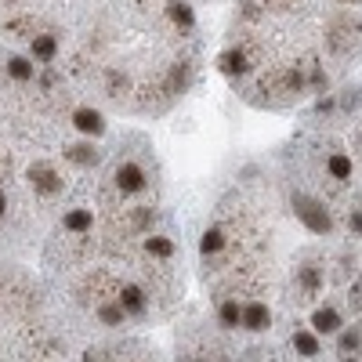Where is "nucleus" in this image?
<instances>
[{
	"label": "nucleus",
	"instance_id": "obj_29",
	"mask_svg": "<svg viewBox=\"0 0 362 362\" xmlns=\"http://www.w3.org/2000/svg\"><path fill=\"white\" fill-rule=\"evenodd\" d=\"M348 300H351V308H355V312H362V283L351 286V297H348Z\"/></svg>",
	"mask_w": 362,
	"mask_h": 362
},
{
	"label": "nucleus",
	"instance_id": "obj_20",
	"mask_svg": "<svg viewBox=\"0 0 362 362\" xmlns=\"http://www.w3.org/2000/svg\"><path fill=\"white\" fill-rule=\"evenodd\" d=\"M29 51H33L37 62H51V58L58 54V40H54V33H40V37H33Z\"/></svg>",
	"mask_w": 362,
	"mask_h": 362
},
{
	"label": "nucleus",
	"instance_id": "obj_1",
	"mask_svg": "<svg viewBox=\"0 0 362 362\" xmlns=\"http://www.w3.org/2000/svg\"><path fill=\"white\" fill-rule=\"evenodd\" d=\"M293 214H297V221L305 225L308 232H315V235H329L334 232V218H329V210L319 203V199H312V196H305V192H293Z\"/></svg>",
	"mask_w": 362,
	"mask_h": 362
},
{
	"label": "nucleus",
	"instance_id": "obj_21",
	"mask_svg": "<svg viewBox=\"0 0 362 362\" xmlns=\"http://www.w3.org/2000/svg\"><path fill=\"white\" fill-rule=\"evenodd\" d=\"M225 243H228V239H225L221 228H206L203 239H199V254H203V257H214V254L225 250Z\"/></svg>",
	"mask_w": 362,
	"mask_h": 362
},
{
	"label": "nucleus",
	"instance_id": "obj_26",
	"mask_svg": "<svg viewBox=\"0 0 362 362\" xmlns=\"http://www.w3.org/2000/svg\"><path fill=\"white\" fill-rule=\"evenodd\" d=\"M105 90H109V98H124L127 90H131V80L119 73V69H109L105 73Z\"/></svg>",
	"mask_w": 362,
	"mask_h": 362
},
{
	"label": "nucleus",
	"instance_id": "obj_2",
	"mask_svg": "<svg viewBox=\"0 0 362 362\" xmlns=\"http://www.w3.org/2000/svg\"><path fill=\"white\" fill-rule=\"evenodd\" d=\"M29 185H33L37 196H58L66 189V181L47 160H37V163H29Z\"/></svg>",
	"mask_w": 362,
	"mask_h": 362
},
{
	"label": "nucleus",
	"instance_id": "obj_22",
	"mask_svg": "<svg viewBox=\"0 0 362 362\" xmlns=\"http://www.w3.org/2000/svg\"><path fill=\"white\" fill-rule=\"evenodd\" d=\"M326 170H329V177H334V181H348V177H351V170H355V163H351L344 153H329Z\"/></svg>",
	"mask_w": 362,
	"mask_h": 362
},
{
	"label": "nucleus",
	"instance_id": "obj_27",
	"mask_svg": "<svg viewBox=\"0 0 362 362\" xmlns=\"http://www.w3.org/2000/svg\"><path fill=\"white\" fill-rule=\"evenodd\" d=\"M362 344V334H358V326H348L344 334H341V351L348 355V351H355Z\"/></svg>",
	"mask_w": 362,
	"mask_h": 362
},
{
	"label": "nucleus",
	"instance_id": "obj_32",
	"mask_svg": "<svg viewBox=\"0 0 362 362\" xmlns=\"http://www.w3.org/2000/svg\"><path fill=\"white\" fill-rule=\"evenodd\" d=\"M83 362H102V358H98V351H87V355H83Z\"/></svg>",
	"mask_w": 362,
	"mask_h": 362
},
{
	"label": "nucleus",
	"instance_id": "obj_8",
	"mask_svg": "<svg viewBox=\"0 0 362 362\" xmlns=\"http://www.w3.org/2000/svg\"><path fill=\"white\" fill-rule=\"evenodd\" d=\"M239 326L250 329V334H261V329H268V326H272L268 305H261V300H250V305H243V319H239Z\"/></svg>",
	"mask_w": 362,
	"mask_h": 362
},
{
	"label": "nucleus",
	"instance_id": "obj_31",
	"mask_svg": "<svg viewBox=\"0 0 362 362\" xmlns=\"http://www.w3.org/2000/svg\"><path fill=\"white\" fill-rule=\"evenodd\" d=\"M4 214H8V192L0 189V218H4Z\"/></svg>",
	"mask_w": 362,
	"mask_h": 362
},
{
	"label": "nucleus",
	"instance_id": "obj_23",
	"mask_svg": "<svg viewBox=\"0 0 362 362\" xmlns=\"http://www.w3.org/2000/svg\"><path fill=\"white\" fill-rule=\"evenodd\" d=\"M145 254L167 261V257H174V243H170L167 235H145Z\"/></svg>",
	"mask_w": 362,
	"mask_h": 362
},
{
	"label": "nucleus",
	"instance_id": "obj_12",
	"mask_svg": "<svg viewBox=\"0 0 362 362\" xmlns=\"http://www.w3.org/2000/svg\"><path fill=\"white\" fill-rule=\"evenodd\" d=\"M62 228L66 232H76V235L90 232V228H95V210H87V206L66 210V214H62Z\"/></svg>",
	"mask_w": 362,
	"mask_h": 362
},
{
	"label": "nucleus",
	"instance_id": "obj_33",
	"mask_svg": "<svg viewBox=\"0 0 362 362\" xmlns=\"http://www.w3.org/2000/svg\"><path fill=\"white\" fill-rule=\"evenodd\" d=\"M177 362H199V358H177Z\"/></svg>",
	"mask_w": 362,
	"mask_h": 362
},
{
	"label": "nucleus",
	"instance_id": "obj_19",
	"mask_svg": "<svg viewBox=\"0 0 362 362\" xmlns=\"http://www.w3.org/2000/svg\"><path fill=\"white\" fill-rule=\"evenodd\" d=\"M167 18L174 25H181V29H192L196 25V15H192V8L185 4V0H167Z\"/></svg>",
	"mask_w": 362,
	"mask_h": 362
},
{
	"label": "nucleus",
	"instance_id": "obj_34",
	"mask_svg": "<svg viewBox=\"0 0 362 362\" xmlns=\"http://www.w3.org/2000/svg\"><path fill=\"white\" fill-rule=\"evenodd\" d=\"M341 362H358V358H351V355H348V358H341Z\"/></svg>",
	"mask_w": 362,
	"mask_h": 362
},
{
	"label": "nucleus",
	"instance_id": "obj_25",
	"mask_svg": "<svg viewBox=\"0 0 362 362\" xmlns=\"http://www.w3.org/2000/svg\"><path fill=\"white\" fill-rule=\"evenodd\" d=\"M153 206H134V210H127V228L131 232H145V228H153Z\"/></svg>",
	"mask_w": 362,
	"mask_h": 362
},
{
	"label": "nucleus",
	"instance_id": "obj_28",
	"mask_svg": "<svg viewBox=\"0 0 362 362\" xmlns=\"http://www.w3.org/2000/svg\"><path fill=\"white\" fill-rule=\"evenodd\" d=\"M348 228H351L355 235H362V206H358V210H351V214H348Z\"/></svg>",
	"mask_w": 362,
	"mask_h": 362
},
{
	"label": "nucleus",
	"instance_id": "obj_9",
	"mask_svg": "<svg viewBox=\"0 0 362 362\" xmlns=\"http://www.w3.org/2000/svg\"><path fill=\"white\" fill-rule=\"evenodd\" d=\"M189 80H192V66H185V62H174V66L167 69V80H163V95H167V98L185 95Z\"/></svg>",
	"mask_w": 362,
	"mask_h": 362
},
{
	"label": "nucleus",
	"instance_id": "obj_7",
	"mask_svg": "<svg viewBox=\"0 0 362 362\" xmlns=\"http://www.w3.org/2000/svg\"><path fill=\"white\" fill-rule=\"evenodd\" d=\"M218 69H221L225 76H247V73H250V54H247L243 47H228V51H221V58H218Z\"/></svg>",
	"mask_w": 362,
	"mask_h": 362
},
{
	"label": "nucleus",
	"instance_id": "obj_18",
	"mask_svg": "<svg viewBox=\"0 0 362 362\" xmlns=\"http://www.w3.org/2000/svg\"><path fill=\"white\" fill-rule=\"evenodd\" d=\"M239 319H243V305H239L235 297H225L221 305H218V322H221L225 329H235Z\"/></svg>",
	"mask_w": 362,
	"mask_h": 362
},
{
	"label": "nucleus",
	"instance_id": "obj_6",
	"mask_svg": "<svg viewBox=\"0 0 362 362\" xmlns=\"http://www.w3.org/2000/svg\"><path fill=\"white\" fill-rule=\"evenodd\" d=\"M326 44H329V51L344 54L355 44V22L351 18H337L334 25H329V33H326Z\"/></svg>",
	"mask_w": 362,
	"mask_h": 362
},
{
	"label": "nucleus",
	"instance_id": "obj_35",
	"mask_svg": "<svg viewBox=\"0 0 362 362\" xmlns=\"http://www.w3.org/2000/svg\"><path fill=\"white\" fill-rule=\"evenodd\" d=\"M348 4H355V0H348Z\"/></svg>",
	"mask_w": 362,
	"mask_h": 362
},
{
	"label": "nucleus",
	"instance_id": "obj_17",
	"mask_svg": "<svg viewBox=\"0 0 362 362\" xmlns=\"http://www.w3.org/2000/svg\"><path fill=\"white\" fill-rule=\"evenodd\" d=\"M297 286H300V293H319V286H322V272L315 268V264H300L297 268Z\"/></svg>",
	"mask_w": 362,
	"mask_h": 362
},
{
	"label": "nucleus",
	"instance_id": "obj_24",
	"mask_svg": "<svg viewBox=\"0 0 362 362\" xmlns=\"http://www.w3.org/2000/svg\"><path fill=\"white\" fill-rule=\"evenodd\" d=\"M8 76L11 80H18V83H29V80H33L37 76V69H33V62H29V58H8Z\"/></svg>",
	"mask_w": 362,
	"mask_h": 362
},
{
	"label": "nucleus",
	"instance_id": "obj_30",
	"mask_svg": "<svg viewBox=\"0 0 362 362\" xmlns=\"http://www.w3.org/2000/svg\"><path fill=\"white\" fill-rule=\"evenodd\" d=\"M4 174H11V160H8L4 153H0V177H4Z\"/></svg>",
	"mask_w": 362,
	"mask_h": 362
},
{
	"label": "nucleus",
	"instance_id": "obj_16",
	"mask_svg": "<svg viewBox=\"0 0 362 362\" xmlns=\"http://www.w3.org/2000/svg\"><path fill=\"white\" fill-rule=\"evenodd\" d=\"M95 315H98L102 326H124V319H127V312L119 308V300H116V297H112V300H98Z\"/></svg>",
	"mask_w": 362,
	"mask_h": 362
},
{
	"label": "nucleus",
	"instance_id": "obj_13",
	"mask_svg": "<svg viewBox=\"0 0 362 362\" xmlns=\"http://www.w3.org/2000/svg\"><path fill=\"white\" fill-rule=\"evenodd\" d=\"M272 87L283 90V95H300V90H305V73L300 69H283V73L272 76Z\"/></svg>",
	"mask_w": 362,
	"mask_h": 362
},
{
	"label": "nucleus",
	"instance_id": "obj_4",
	"mask_svg": "<svg viewBox=\"0 0 362 362\" xmlns=\"http://www.w3.org/2000/svg\"><path fill=\"white\" fill-rule=\"evenodd\" d=\"M73 127H76L80 134H87V138H102V134H105V116H102L98 109H90V105H80V109L73 112Z\"/></svg>",
	"mask_w": 362,
	"mask_h": 362
},
{
	"label": "nucleus",
	"instance_id": "obj_11",
	"mask_svg": "<svg viewBox=\"0 0 362 362\" xmlns=\"http://www.w3.org/2000/svg\"><path fill=\"white\" fill-rule=\"evenodd\" d=\"M66 160L76 163V167H95L102 160V153H98L95 141H73V145H66Z\"/></svg>",
	"mask_w": 362,
	"mask_h": 362
},
{
	"label": "nucleus",
	"instance_id": "obj_15",
	"mask_svg": "<svg viewBox=\"0 0 362 362\" xmlns=\"http://www.w3.org/2000/svg\"><path fill=\"white\" fill-rule=\"evenodd\" d=\"M290 344H293L297 355H305V358H315V355H319V337H315V329H293Z\"/></svg>",
	"mask_w": 362,
	"mask_h": 362
},
{
	"label": "nucleus",
	"instance_id": "obj_10",
	"mask_svg": "<svg viewBox=\"0 0 362 362\" xmlns=\"http://www.w3.org/2000/svg\"><path fill=\"white\" fill-rule=\"evenodd\" d=\"M0 33L4 37H40L44 29H40V18H33V15H18V18H8L4 25H0Z\"/></svg>",
	"mask_w": 362,
	"mask_h": 362
},
{
	"label": "nucleus",
	"instance_id": "obj_3",
	"mask_svg": "<svg viewBox=\"0 0 362 362\" xmlns=\"http://www.w3.org/2000/svg\"><path fill=\"white\" fill-rule=\"evenodd\" d=\"M116 189L124 192V196H134V192H145V185H148V174H145V167L141 163H134V160H124L116 167Z\"/></svg>",
	"mask_w": 362,
	"mask_h": 362
},
{
	"label": "nucleus",
	"instance_id": "obj_14",
	"mask_svg": "<svg viewBox=\"0 0 362 362\" xmlns=\"http://www.w3.org/2000/svg\"><path fill=\"white\" fill-rule=\"evenodd\" d=\"M312 329H315V334H341V315H337V308H315Z\"/></svg>",
	"mask_w": 362,
	"mask_h": 362
},
{
	"label": "nucleus",
	"instance_id": "obj_5",
	"mask_svg": "<svg viewBox=\"0 0 362 362\" xmlns=\"http://www.w3.org/2000/svg\"><path fill=\"white\" fill-rule=\"evenodd\" d=\"M116 300H119V308H124L127 315H145V308H148V297H145V290L138 283H124L116 290Z\"/></svg>",
	"mask_w": 362,
	"mask_h": 362
}]
</instances>
